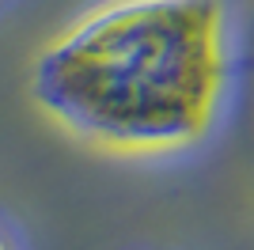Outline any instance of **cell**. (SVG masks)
I'll return each instance as SVG.
<instances>
[{"label":"cell","instance_id":"obj_1","mask_svg":"<svg viewBox=\"0 0 254 250\" xmlns=\"http://www.w3.org/2000/svg\"><path fill=\"white\" fill-rule=\"evenodd\" d=\"M228 80L220 0H110L34 61V99L72 136L163 156L209 133Z\"/></svg>","mask_w":254,"mask_h":250},{"label":"cell","instance_id":"obj_2","mask_svg":"<svg viewBox=\"0 0 254 250\" xmlns=\"http://www.w3.org/2000/svg\"><path fill=\"white\" fill-rule=\"evenodd\" d=\"M0 250H11V247H8V243H4V235H0Z\"/></svg>","mask_w":254,"mask_h":250}]
</instances>
